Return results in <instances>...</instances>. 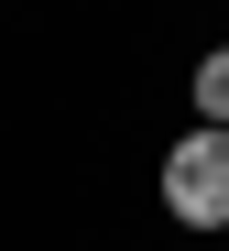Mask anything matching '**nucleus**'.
<instances>
[{
	"instance_id": "nucleus-1",
	"label": "nucleus",
	"mask_w": 229,
	"mask_h": 251,
	"mask_svg": "<svg viewBox=\"0 0 229 251\" xmlns=\"http://www.w3.org/2000/svg\"><path fill=\"white\" fill-rule=\"evenodd\" d=\"M164 207H175V229H229V131H175L164 142Z\"/></svg>"
},
{
	"instance_id": "nucleus-2",
	"label": "nucleus",
	"mask_w": 229,
	"mask_h": 251,
	"mask_svg": "<svg viewBox=\"0 0 229 251\" xmlns=\"http://www.w3.org/2000/svg\"><path fill=\"white\" fill-rule=\"evenodd\" d=\"M186 99H197V120H207V131H229V44H207V55H197Z\"/></svg>"
}]
</instances>
